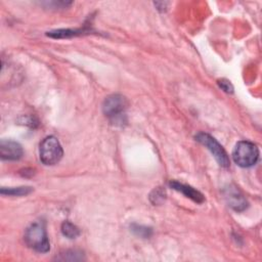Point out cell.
<instances>
[{
  "label": "cell",
  "mask_w": 262,
  "mask_h": 262,
  "mask_svg": "<svg viewBox=\"0 0 262 262\" xmlns=\"http://www.w3.org/2000/svg\"><path fill=\"white\" fill-rule=\"evenodd\" d=\"M232 159L239 167H251L255 165L259 159V149L253 142L242 140L235 144L232 151Z\"/></svg>",
  "instance_id": "obj_2"
},
{
  "label": "cell",
  "mask_w": 262,
  "mask_h": 262,
  "mask_svg": "<svg viewBox=\"0 0 262 262\" xmlns=\"http://www.w3.org/2000/svg\"><path fill=\"white\" fill-rule=\"evenodd\" d=\"M33 188L30 186H19V187H2L1 194L3 195H13V196H21L27 195L32 192Z\"/></svg>",
  "instance_id": "obj_10"
},
{
  "label": "cell",
  "mask_w": 262,
  "mask_h": 262,
  "mask_svg": "<svg viewBox=\"0 0 262 262\" xmlns=\"http://www.w3.org/2000/svg\"><path fill=\"white\" fill-rule=\"evenodd\" d=\"M224 198L228 206L236 212L244 211L248 207L247 200L244 198L241 191L232 185H228L226 188H224Z\"/></svg>",
  "instance_id": "obj_7"
},
{
  "label": "cell",
  "mask_w": 262,
  "mask_h": 262,
  "mask_svg": "<svg viewBox=\"0 0 262 262\" xmlns=\"http://www.w3.org/2000/svg\"><path fill=\"white\" fill-rule=\"evenodd\" d=\"M39 156L40 161L44 165L52 166L57 164L63 156V150L58 139L54 136L45 137L40 143Z\"/></svg>",
  "instance_id": "obj_3"
},
{
  "label": "cell",
  "mask_w": 262,
  "mask_h": 262,
  "mask_svg": "<svg viewBox=\"0 0 262 262\" xmlns=\"http://www.w3.org/2000/svg\"><path fill=\"white\" fill-rule=\"evenodd\" d=\"M24 155L21 145L10 139H2L0 141V157L5 161H17Z\"/></svg>",
  "instance_id": "obj_6"
},
{
  "label": "cell",
  "mask_w": 262,
  "mask_h": 262,
  "mask_svg": "<svg viewBox=\"0 0 262 262\" xmlns=\"http://www.w3.org/2000/svg\"><path fill=\"white\" fill-rule=\"evenodd\" d=\"M56 260L60 261H81L84 260V256L82 252L76 250H68L64 253H60Z\"/></svg>",
  "instance_id": "obj_12"
},
{
  "label": "cell",
  "mask_w": 262,
  "mask_h": 262,
  "mask_svg": "<svg viewBox=\"0 0 262 262\" xmlns=\"http://www.w3.org/2000/svg\"><path fill=\"white\" fill-rule=\"evenodd\" d=\"M131 230L138 236H141V237H149L151 235V228L149 227H145V226H141V225H136V224H133L131 226Z\"/></svg>",
  "instance_id": "obj_14"
},
{
  "label": "cell",
  "mask_w": 262,
  "mask_h": 262,
  "mask_svg": "<svg viewBox=\"0 0 262 262\" xmlns=\"http://www.w3.org/2000/svg\"><path fill=\"white\" fill-rule=\"evenodd\" d=\"M24 239L31 249L39 253H46L50 249L45 224L42 221L31 224L25 232Z\"/></svg>",
  "instance_id": "obj_1"
},
{
  "label": "cell",
  "mask_w": 262,
  "mask_h": 262,
  "mask_svg": "<svg viewBox=\"0 0 262 262\" xmlns=\"http://www.w3.org/2000/svg\"><path fill=\"white\" fill-rule=\"evenodd\" d=\"M127 106L128 101L125 96L121 94H112L104 99L102 103V112L106 117L115 119L122 116Z\"/></svg>",
  "instance_id": "obj_5"
},
{
  "label": "cell",
  "mask_w": 262,
  "mask_h": 262,
  "mask_svg": "<svg viewBox=\"0 0 262 262\" xmlns=\"http://www.w3.org/2000/svg\"><path fill=\"white\" fill-rule=\"evenodd\" d=\"M169 186L171 188L177 190V191L182 192L186 198H189L190 200H192L195 203L202 204L205 201V198H204L203 193H201L199 190L194 189L193 187H191L187 184H183V183H180L178 181L173 180V181L169 182Z\"/></svg>",
  "instance_id": "obj_8"
},
{
  "label": "cell",
  "mask_w": 262,
  "mask_h": 262,
  "mask_svg": "<svg viewBox=\"0 0 262 262\" xmlns=\"http://www.w3.org/2000/svg\"><path fill=\"white\" fill-rule=\"evenodd\" d=\"M61 232L68 238H76L80 235V229L70 221H63L62 222Z\"/></svg>",
  "instance_id": "obj_11"
},
{
  "label": "cell",
  "mask_w": 262,
  "mask_h": 262,
  "mask_svg": "<svg viewBox=\"0 0 262 262\" xmlns=\"http://www.w3.org/2000/svg\"><path fill=\"white\" fill-rule=\"evenodd\" d=\"M194 138L198 142L206 146L211 151V154L213 155V157L221 167L223 168L229 167L230 161L227 152L225 151L223 146L213 136L205 132H200L195 135Z\"/></svg>",
  "instance_id": "obj_4"
},
{
  "label": "cell",
  "mask_w": 262,
  "mask_h": 262,
  "mask_svg": "<svg viewBox=\"0 0 262 262\" xmlns=\"http://www.w3.org/2000/svg\"><path fill=\"white\" fill-rule=\"evenodd\" d=\"M166 198V192L162 187H158L156 189H154L149 195V200L152 204L155 205H160L164 202Z\"/></svg>",
  "instance_id": "obj_13"
},
{
  "label": "cell",
  "mask_w": 262,
  "mask_h": 262,
  "mask_svg": "<svg viewBox=\"0 0 262 262\" xmlns=\"http://www.w3.org/2000/svg\"><path fill=\"white\" fill-rule=\"evenodd\" d=\"M218 85H219V87H220L223 91H225V92H227V93H232V92H233V86H232V84L230 83V81H228V80H226V79L218 80Z\"/></svg>",
  "instance_id": "obj_15"
},
{
  "label": "cell",
  "mask_w": 262,
  "mask_h": 262,
  "mask_svg": "<svg viewBox=\"0 0 262 262\" xmlns=\"http://www.w3.org/2000/svg\"><path fill=\"white\" fill-rule=\"evenodd\" d=\"M89 30L86 29H60V30H55L47 33V36L55 39H62V38H72L76 36H80L83 34H88Z\"/></svg>",
  "instance_id": "obj_9"
}]
</instances>
